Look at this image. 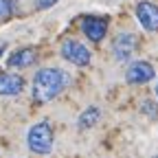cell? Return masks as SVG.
Returning <instances> with one entry per match:
<instances>
[{"instance_id":"13","label":"cell","mask_w":158,"mask_h":158,"mask_svg":"<svg viewBox=\"0 0 158 158\" xmlns=\"http://www.w3.org/2000/svg\"><path fill=\"white\" fill-rule=\"evenodd\" d=\"M143 110H145L152 118H156V116H158V112H154V103H152V101H145V103H143Z\"/></svg>"},{"instance_id":"7","label":"cell","mask_w":158,"mask_h":158,"mask_svg":"<svg viewBox=\"0 0 158 158\" xmlns=\"http://www.w3.org/2000/svg\"><path fill=\"white\" fill-rule=\"evenodd\" d=\"M136 48V37L132 33H121V35H116V40L112 42V53L114 57L118 59V62H127V59L132 57Z\"/></svg>"},{"instance_id":"4","label":"cell","mask_w":158,"mask_h":158,"mask_svg":"<svg viewBox=\"0 0 158 158\" xmlns=\"http://www.w3.org/2000/svg\"><path fill=\"white\" fill-rule=\"evenodd\" d=\"M154 77H156L154 66H152L149 62H141V59L134 62V64H130L127 70H125V81H127V84H134V86L147 84V81H152Z\"/></svg>"},{"instance_id":"9","label":"cell","mask_w":158,"mask_h":158,"mask_svg":"<svg viewBox=\"0 0 158 158\" xmlns=\"http://www.w3.org/2000/svg\"><path fill=\"white\" fill-rule=\"evenodd\" d=\"M35 59H37L35 48H20V51H15V53L9 57L7 64H9L11 68H27V66L35 64Z\"/></svg>"},{"instance_id":"14","label":"cell","mask_w":158,"mask_h":158,"mask_svg":"<svg viewBox=\"0 0 158 158\" xmlns=\"http://www.w3.org/2000/svg\"><path fill=\"white\" fill-rule=\"evenodd\" d=\"M5 48H7V44H5V42H0V55L5 53Z\"/></svg>"},{"instance_id":"15","label":"cell","mask_w":158,"mask_h":158,"mask_svg":"<svg viewBox=\"0 0 158 158\" xmlns=\"http://www.w3.org/2000/svg\"><path fill=\"white\" fill-rule=\"evenodd\" d=\"M156 94H158V86H156Z\"/></svg>"},{"instance_id":"11","label":"cell","mask_w":158,"mask_h":158,"mask_svg":"<svg viewBox=\"0 0 158 158\" xmlns=\"http://www.w3.org/2000/svg\"><path fill=\"white\" fill-rule=\"evenodd\" d=\"M13 13V5L11 0H0V20H7Z\"/></svg>"},{"instance_id":"12","label":"cell","mask_w":158,"mask_h":158,"mask_svg":"<svg viewBox=\"0 0 158 158\" xmlns=\"http://www.w3.org/2000/svg\"><path fill=\"white\" fill-rule=\"evenodd\" d=\"M57 2V0H35V7L37 9H48V7H53Z\"/></svg>"},{"instance_id":"8","label":"cell","mask_w":158,"mask_h":158,"mask_svg":"<svg viewBox=\"0 0 158 158\" xmlns=\"http://www.w3.org/2000/svg\"><path fill=\"white\" fill-rule=\"evenodd\" d=\"M24 88V79L13 73H0V94L2 97H15Z\"/></svg>"},{"instance_id":"1","label":"cell","mask_w":158,"mask_h":158,"mask_svg":"<svg viewBox=\"0 0 158 158\" xmlns=\"http://www.w3.org/2000/svg\"><path fill=\"white\" fill-rule=\"evenodd\" d=\"M68 84V77L59 68H42L33 77V99L40 103H46L55 99Z\"/></svg>"},{"instance_id":"3","label":"cell","mask_w":158,"mask_h":158,"mask_svg":"<svg viewBox=\"0 0 158 158\" xmlns=\"http://www.w3.org/2000/svg\"><path fill=\"white\" fill-rule=\"evenodd\" d=\"M62 57L75 66H88L90 64V51L81 42H77V40H66L62 44Z\"/></svg>"},{"instance_id":"6","label":"cell","mask_w":158,"mask_h":158,"mask_svg":"<svg viewBox=\"0 0 158 158\" xmlns=\"http://www.w3.org/2000/svg\"><path fill=\"white\" fill-rule=\"evenodd\" d=\"M81 31L86 33L88 40H92V42H101L106 37V33H108V20L99 18V15H88L81 22Z\"/></svg>"},{"instance_id":"10","label":"cell","mask_w":158,"mask_h":158,"mask_svg":"<svg viewBox=\"0 0 158 158\" xmlns=\"http://www.w3.org/2000/svg\"><path fill=\"white\" fill-rule=\"evenodd\" d=\"M99 116H101V112H99V108H88V110H84L81 112V116H79V130H88V127H92L97 121H99Z\"/></svg>"},{"instance_id":"5","label":"cell","mask_w":158,"mask_h":158,"mask_svg":"<svg viewBox=\"0 0 158 158\" xmlns=\"http://www.w3.org/2000/svg\"><path fill=\"white\" fill-rule=\"evenodd\" d=\"M136 18L145 31H158V7L154 2H147V0L138 2L136 5Z\"/></svg>"},{"instance_id":"2","label":"cell","mask_w":158,"mask_h":158,"mask_svg":"<svg viewBox=\"0 0 158 158\" xmlns=\"http://www.w3.org/2000/svg\"><path fill=\"white\" fill-rule=\"evenodd\" d=\"M27 143L33 154H48L53 149V127L46 121L35 123L27 134Z\"/></svg>"}]
</instances>
